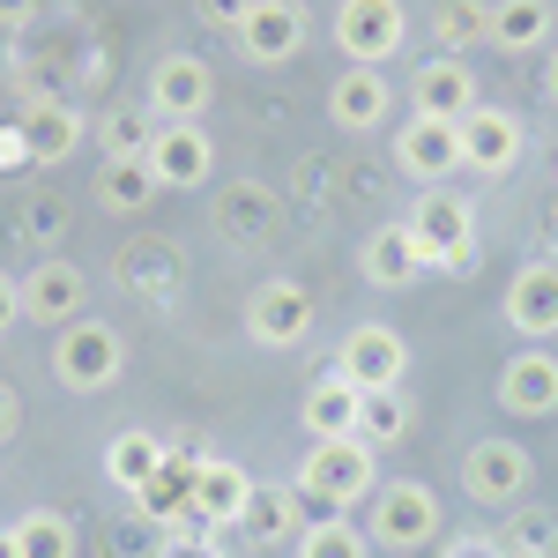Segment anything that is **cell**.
<instances>
[{
    "mask_svg": "<svg viewBox=\"0 0 558 558\" xmlns=\"http://www.w3.org/2000/svg\"><path fill=\"white\" fill-rule=\"evenodd\" d=\"M305 507H320V514H343L357 499H373L380 492V462H373V447L365 439H313L299 454V470H291Z\"/></svg>",
    "mask_w": 558,
    "mask_h": 558,
    "instance_id": "obj_1",
    "label": "cell"
},
{
    "mask_svg": "<svg viewBox=\"0 0 558 558\" xmlns=\"http://www.w3.org/2000/svg\"><path fill=\"white\" fill-rule=\"evenodd\" d=\"M410 239H417V254L425 268H476V202L470 194H454V186H425L417 202H410Z\"/></svg>",
    "mask_w": 558,
    "mask_h": 558,
    "instance_id": "obj_2",
    "label": "cell"
},
{
    "mask_svg": "<svg viewBox=\"0 0 558 558\" xmlns=\"http://www.w3.org/2000/svg\"><path fill=\"white\" fill-rule=\"evenodd\" d=\"M365 536H373V551H425L432 536H439V492L417 484V476L380 484L365 499Z\"/></svg>",
    "mask_w": 558,
    "mask_h": 558,
    "instance_id": "obj_3",
    "label": "cell"
},
{
    "mask_svg": "<svg viewBox=\"0 0 558 558\" xmlns=\"http://www.w3.org/2000/svg\"><path fill=\"white\" fill-rule=\"evenodd\" d=\"M128 373V343H120V328H105V320H68L60 336H52V380L68 387V395H105V387Z\"/></svg>",
    "mask_w": 558,
    "mask_h": 558,
    "instance_id": "obj_4",
    "label": "cell"
},
{
    "mask_svg": "<svg viewBox=\"0 0 558 558\" xmlns=\"http://www.w3.org/2000/svg\"><path fill=\"white\" fill-rule=\"evenodd\" d=\"M410 45V8L402 0H336V52L350 68H387Z\"/></svg>",
    "mask_w": 558,
    "mask_h": 558,
    "instance_id": "obj_5",
    "label": "cell"
},
{
    "mask_svg": "<svg viewBox=\"0 0 558 558\" xmlns=\"http://www.w3.org/2000/svg\"><path fill=\"white\" fill-rule=\"evenodd\" d=\"M313 291H305L299 276H260L254 291H246V336L260 350H299L313 336Z\"/></svg>",
    "mask_w": 558,
    "mask_h": 558,
    "instance_id": "obj_6",
    "label": "cell"
},
{
    "mask_svg": "<svg viewBox=\"0 0 558 558\" xmlns=\"http://www.w3.org/2000/svg\"><path fill=\"white\" fill-rule=\"evenodd\" d=\"M254 507V470L231 454H202L194 462V499H186V529H239Z\"/></svg>",
    "mask_w": 558,
    "mask_h": 558,
    "instance_id": "obj_7",
    "label": "cell"
},
{
    "mask_svg": "<svg viewBox=\"0 0 558 558\" xmlns=\"http://www.w3.org/2000/svg\"><path fill=\"white\" fill-rule=\"evenodd\" d=\"M149 120L165 128V120H209V105H216V75H209V60L202 52H165L157 68H149Z\"/></svg>",
    "mask_w": 558,
    "mask_h": 558,
    "instance_id": "obj_8",
    "label": "cell"
},
{
    "mask_svg": "<svg viewBox=\"0 0 558 558\" xmlns=\"http://www.w3.org/2000/svg\"><path fill=\"white\" fill-rule=\"evenodd\" d=\"M305 31H313L305 0H260L254 15L231 31V45H239L246 68H283V60H299V52H305Z\"/></svg>",
    "mask_w": 558,
    "mask_h": 558,
    "instance_id": "obj_9",
    "label": "cell"
},
{
    "mask_svg": "<svg viewBox=\"0 0 558 558\" xmlns=\"http://www.w3.org/2000/svg\"><path fill=\"white\" fill-rule=\"evenodd\" d=\"M529 447L521 439H476L470 454H462V492H470L476 507H521V492H529Z\"/></svg>",
    "mask_w": 558,
    "mask_h": 558,
    "instance_id": "obj_10",
    "label": "cell"
},
{
    "mask_svg": "<svg viewBox=\"0 0 558 558\" xmlns=\"http://www.w3.org/2000/svg\"><path fill=\"white\" fill-rule=\"evenodd\" d=\"M521 157H529V128H521V112H507V105H476L470 120H462V172L507 179Z\"/></svg>",
    "mask_w": 558,
    "mask_h": 558,
    "instance_id": "obj_11",
    "label": "cell"
},
{
    "mask_svg": "<svg viewBox=\"0 0 558 558\" xmlns=\"http://www.w3.org/2000/svg\"><path fill=\"white\" fill-rule=\"evenodd\" d=\"M142 165L157 172V186L186 194V186H209V172H216V142H209V128H202V120H165V128L149 134Z\"/></svg>",
    "mask_w": 558,
    "mask_h": 558,
    "instance_id": "obj_12",
    "label": "cell"
},
{
    "mask_svg": "<svg viewBox=\"0 0 558 558\" xmlns=\"http://www.w3.org/2000/svg\"><path fill=\"white\" fill-rule=\"evenodd\" d=\"M410 105H417V120H447V128H462L476 105H484L476 68H470V60H454V52H432L425 68L410 75Z\"/></svg>",
    "mask_w": 558,
    "mask_h": 558,
    "instance_id": "obj_13",
    "label": "cell"
},
{
    "mask_svg": "<svg viewBox=\"0 0 558 558\" xmlns=\"http://www.w3.org/2000/svg\"><path fill=\"white\" fill-rule=\"evenodd\" d=\"M499 410L507 417H558V350L529 343L499 365Z\"/></svg>",
    "mask_w": 558,
    "mask_h": 558,
    "instance_id": "obj_14",
    "label": "cell"
},
{
    "mask_svg": "<svg viewBox=\"0 0 558 558\" xmlns=\"http://www.w3.org/2000/svg\"><path fill=\"white\" fill-rule=\"evenodd\" d=\"M336 373H343L350 387H402V373H410V343H402L387 320H365V328H350V336H343Z\"/></svg>",
    "mask_w": 558,
    "mask_h": 558,
    "instance_id": "obj_15",
    "label": "cell"
},
{
    "mask_svg": "<svg viewBox=\"0 0 558 558\" xmlns=\"http://www.w3.org/2000/svg\"><path fill=\"white\" fill-rule=\"evenodd\" d=\"M395 165L417 179V186H447V179L462 172V128H447V120H402L395 128Z\"/></svg>",
    "mask_w": 558,
    "mask_h": 558,
    "instance_id": "obj_16",
    "label": "cell"
},
{
    "mask_svg": "<svg viewBox=\"0 0 558 558\" xmlns=\"http://www.w3.org/2000/svg\"><path fill=\"white\" fill-rule=\"evenodd\" d=\"M83 305H89V276L75 260H38L23 276V320L31 328H68V320H83Z\"/></svg>",
    "mask_w": 558,
    "mask_h": 558,
    "instance_id": "obj_17",
    "label": "cell"
},
{
    "mask_svg": "<svg viewBox=\"0 0 558 558\" xmlns=\"http://www.w3.org/2000/svg\"><path fill=\"white\" fill-rule=\"evenodd\" d=\"M507 328L521 343H558V260H529L507 283Z\"/></svg>",
    "mask_w": 558,
    "mask_h": 558,
    "instance_id": "obj_18",
    "label": "cell"
},
{
    "mask_svg": "<svg viewBox=\"0 0 558 558\" xmlns=\"http://www.w3.org/2000/svg\"><path fill=\"white\" fill-rule=\"evenodd\" d=\"M387 112H395V83H387L380 68H343L328 83V120L343 134H380Z\"/></svg>",
    "mask_w": 558,
    "mask_h": 558,
    "instance_id": "obj_19",
    "label": "cell"
},
{
    "mask_svg": "<svg viewBox=\"0 0 558 558\" xmlns=\"http://www.w3.org/2000/svg\"><path fill=\"white\" fill-rule=\"evenodd\" d=\"M15 128H23V149H31V165H68V157L83 149V112H75L68 97H31Z\"/></svg>",
    "mask_w": 558,
    "mask_h": 558,
    "instance_id": "obj_20",
    "label": "cell"
},
{
    "mask_svg": "<svg viewBox=\"0 0 558 558\" xmlns=\"http://www.w3.org/2000/svg\"><path fill=\"white\" fill-rule=\"evenodd\" d=\"M558 38V8L551 0H492V23H484V45L499 52H544Z\"/></svg>",
    "mask_w": 558,
    "mask_h": 558,
    "instance_id": "obj_21",
    "label": "cell"
},
{
    "mask_svg": "<svg viewBox=\"0 0 558 558\" xmlns=\"http://www.w3.org/2000/svg\"><path fill=\"white\" fill-rule=\"evenodd\" d=\"M357 268H365V283H380V291H410V283L425 276V254H417L410 223H380V231L357 246Z\"/></svg>",
    "mask_w": 558,
    "mask_h": 558,
    "instance_id": "obj_22",
    "label": "cell"
},
{
    "mask_svg": "<svg viewBox=\"0 0 558 558\" xmlns=\"http://www.w3.org/2000/svg\"><path fill=\"white\" fill-rule=\"evenodd\" d=\"M357 402H365V387H350L343 373L313 380V387H305V402H299L305 439H357Z\"/></svg>",
    "mask_w": 558,
    "mask_h": 558,
    "instance_id": "obj_23",
    "label": "cell"
},
{
    "mask_svg": "<svg viewBox=\"0 0 558 558\" xmlns=\"http://www.w3.org/2000/svg\"><path fill=\"white\" fill-rule=\"evenodd\" d=\"M157 470H165V447H157L142 425H128V432H112V439H105V476H112L128 499H142V492L157 484Z\"/></svg>",
    "mask_w": 558,
    "mask_h": 558,
    "instance_id": "obj_24",
    "label": "cell"
},
{
    "mask_svg": "<svg viewBox=\"0 0 558 558\" xmlns=\"http://www.w3.org/2000/svg\"><path fill=\"white\" fill-rule=\"evenodd\" d=\"M254 544H291L305 529V499L299 484H254V507H246V521H239Z\"/></svg>",
    "mask_w": 558,
    "mask_h": 558,
    "instance_id": "obj_25",
    "label": "cell"
},
{
    "mask_svg": "<svg viewBox=\"0 0 558 558\" xmlns=\"http://www.w3.org/2000/svg\"><path fill=\"white\" fill-rule=\"evenodd\" d=\"M165 186H157V172L142 165V157H105L97 165V209H112V216H134V209H149Z\"/></svg>",
    "mask_w": 558,
    "mask_h": 558,
    "instance_id": "obj_26",
    "label": "cell"
},
{
    "mask_svg": "<svg viewBox=\"0 0 558 558\" xmlns=\"http://www.w3.org/2000/svg\"><path fill=\"white\" fill-rule=\"evenodd\" d=\"M8 529H15V551H23V558H75V551H83L75 521L60 514V507H23Z\"/></svg>",
    "mask_w": 558,
    "mask_h": 558,
    "instance_id": "obj_27",
    "label": "cell"
},
{
    "mask_svg": "<svg viewBox=\"0 0 558 558\" xmlns=\"http://www.w3.org/2000/svg\"><path fill=\"white\" fill-rule=\"evenodd\" d=\"M291 558H373V536L350 514H320L291 536Z\"/></svg>",
    "mask_w": 558,
    "mask_h": 558,
    "instance_id": "obj_28",
    "label": "cell"
},
{
    "mask_svg": "<svg viewBox=\"0 0 558 558\" xmlns=\"http://www.w3.org/2000/svg\"><path fill=\"white\" fill-rule=\"evenodd\" d=\"M194 462H202V454H179V462H165V470H157V484H149V492H142L134 507H142L149 521H165V529H186V499H194Z\"/></svg>",
    "mask_w": 558,
    "mask_h": 558,
    "instance_id": "obj_29",
    "label": "cell"
},
{
    "mask_svg": "<svg viewBox=\"0 0 558 558\" xmlns=\"http://www.w3.org/2000/svg\"><path fill=\"white\" fill-rule=\"evenodd\" d=\"M499 551L507 558H558V514L551 507H507V521H499Z\"/></svg>",
    "mask_w": 558,
    "mask_h": 558,
    "instance_id": "obj_30",
    "label": "cell"
},
{
    "mask_svg": "<svg viewBox=\"0 0 558 558\" xmlns=\"http://www.w3.org/2000/svg\"><path fill=\"white\" fill-rule=\"evenodd\" d=\"M410 425H417V410H410L402 387H365V402H357V439H365V447H373V439L395 447Z\"/></svg>",
    "mask_w": 558,
    "mask_h": 558,
    "instance_id": "obj_31",
    "label": "cell"
},
{
    "mask_svg": "<svg viewBox=\"0 0 558 558\" xmlns=\"http://www.w3.org/2000/svg\"><path fill=\"white\" fill-rule=\"evenodd\" d=\"M120 283H128V291H149V299H172L179 254L165 246V239H149V246H128V254H120Z\"/></svg>",
    "mask_w": 558,
    "mask_h": 558,
    "instance_id": "obj_32",
    "label": "cell"
},
{
    "mask_svg": "<svg viewBox=\"0 0 558 558\" xmlns=\"http://www.w3.org/2000/svg\"><path fill=\"white\" fill-rule=\"evenodd\" d=\"M484 23H492V0H439V15H432V38H439V52H470L476 38H484Z\"/></svg>",
    "mask_w": 558,
    "mask_h": 558,
    "instance_id": "obj_33",
    "label": "cell"
},
{
    "mask_svg": "<svg viewBox=\"0 0 558 558\" xmlns=\"http://www.w3.org/2000/svg\"><path fill=\"white\" fill-rule=\"evenodd\" d=\"M149 134H157V120H149L142 105H112V112L97 120V142H105V157H142V149H149Z\"/></svg>",
    "mask_w": 558,
    "mask_h": 558,
    "instance_id": "obj_34",
    "label": "cell"
},
{
    "mask_svg": "<svg viewBox=\"0 0 558 558\" xmlns=\"http://www.w3.org/2000/svg\"><path fill=\"white\" fill-rule=\"evenodd\" d=\"M268 216H276L268 209V186H231V194H223V223H231V231H254V223L268 231Z\"/></svg>",
    "mask_w": 558,
    "mask_h": 558,
    "instance_id": "obj_35",
    "label": "cell"
},
{
    "mask_svg": "<svg viewBox=\"0 0 558 558\" xmlns=\"http://www.w3.org/2000/svg\"><path fill=\"white\" fill-rule=\"evenodd\" d=\"M254 8H260V0H194V15H202L209 31H239Z\"/></svg>",
    "mask_w": 558,
    "mask_h": 558,
    "instance_id": "obj_36",
    "label": "cell"
},
{
    "mask_svg": "<svg viewBox=\"0 0 558 558\" xmlns=\"http://www.w3.org/2000/svg\"><path fill=\"white\" fill-rule=\"evenodd\" d=\"M157 558H223V551L209 544V529H172V536L157 544Z\"/></svg>",
    "mask_w": 558,
    "mask_h": 558,
    "instance_id": "obj_37",
    "label": "cell"
},
{
    "mask_svg": "<svg viewBox=\"0 0 558 558\" xmlns=\"http://www.w3.org/2000/svg\"><path fill=\"white\" fill-rule=\"evenodd\" d=\"M439 558H507V551H499V536L470 529V536H447V551H439Z\"/></svg>",
    "mask_w": 558,
    "mask_h": 558,
    "instance_id": "obj_38",
    "label": "cell"
},
{
    "mask_svg": "<svg viewBox=\"0 0 558 558\" xmlns=\"http://www.w3.org/2000/svg\"><path fill=\"white\" fill-rule=\"evenodd\" d=\"M15 320H23V283H15V276H0V336H8Z\"/></svg>",
    "mask_w": 558,
    "mask_h": 558,
    "instance_id": "obj_39",
    "label": "cell"
},
{
    "mask_svg": "<svg viewBox=\"0 0 558 558\" xmlns=\"http://www.w3.org/2000/svg\"><path fill=\"white\" fill-rule=\"evenodd\" d=\"M15 425H23V402H15V387L0 380V447L15 439Z\"/></svg>",
    "mask_w": 558,
    "mask_h": 558,
    "instance_id": "obj_40",
    "label": "cell"
},
{
    "mask_svg": "<svg viewBox=\"0 0 558 558\" xmlns=\"http://www.w3.org/2000/svg\"><path fill=\"white\" fill-rule=\"evenodd\" d=\"M0 165H31V149H23V128H0Z\"/></svg>",
    "mask_w": 558,
    "mask_h": 558,
    "instance_id": "obj_41",
    "label": "cell"
},
{
    "mask_svg": "<svg viewBox=\"0 0 558 558\" xmlns=\"http://www.w3.org/2000/svg\"><path fill=\"white\" fill-rule=\"evenodd\" d=\"M31 15H38V0H0V23H8V31H23Z\"/></svg>",
    "mask_w": 558,
    "mask_h": 558,
    "instance_id": "obj_42",
    "label": "cell"
},
{
    "mask_svg": "<svg viewBox=\"0 0 558 558\" xmlns=\"http://www.w3.org/2000/svg\"><path fill=\"white\" fill-rule=\"evenodd\" d=\"M544 97H551V105H558V52H551V60H544Z\"/></svg>",
    "mask_w": 558,
    "mask_h": 558,
    "instance_id": "obj_43",
    "label": "cell"
},
{
    "mask_svg": "<svg viewBox=\"0 0 558 558\" xmlns=\"http://www.w3.org/2000/svg\"><path fill=\"white\" fill-rule=\"evenodd\" d=\"M0 558H23L15 551V529H0Z\"/></svg>",
    "mask_w": 558,
    "mask_h": 558,
    "instance_id": "obj_44",
    "label": "cell"
}]
</instances>
